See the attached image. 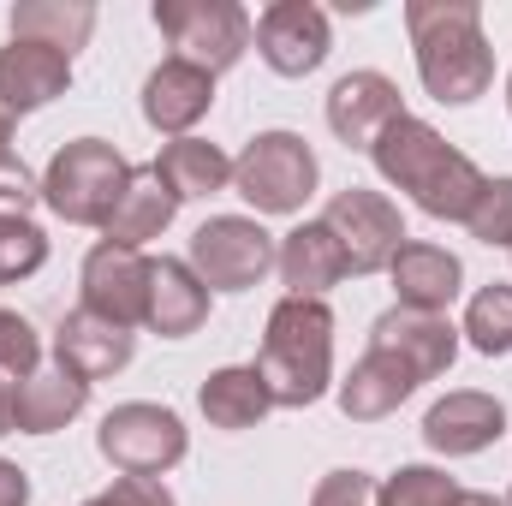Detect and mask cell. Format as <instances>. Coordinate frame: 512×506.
Returning <instances> with one entry per match:
<instances>
[{"mask_svg":"<svg viewBox=\"0 0 512 506\" xmlns=\"http://www.w3.org/2000/svg\"><path fill=\"white\" fill-rule=\"evenodd\" d=\"M36 370H42V334H36V322L0 304V376L24 381V376H36Z\"/></svg>","mask_w":512,"mask_h":506,"instance_id":"4dcf8cb0","label":"cell"},{"mask_svg":"<svg viewBox=\"0 0 512 506\" xmlns=\"http://www.w3.org/2000/svg\"><path fill=\"white\" fill-rule=\"evenodd\" d=\"M256 54L280 78H310L334 54L328 12L316 0H274V6H262V18H256Z\"/></svg>","mask_w":512,"mask_h":506,"instance_id":"30bf717a","label":"cell"},{"mask_svg":"<svg viewBox=\"0 0 512 506\" xmlns=\"http://www.w3.org/2000/svg\"><path fill=\"white\" fill-rule=\"evenodd\" d=\"M191 435L179 423V411L149 405V399H126L102 417L96 429V453L120 471V477H167L185 459Z\"/></svg>","mask_w":512,"mask_h":506,"instance_id":"52a82bcc","label":"cell"},{"mask_svg":"<svg viewBox=\"0 0 512 506\" xmlns=\"http://www.w3.org/2000/svg\"><path fill=\"white\" fill-rule=\"evenodd\" d=\"M274 256H280V245H274V233L262 221H251V215H209L191 233L185 262H191V274L209 292H251L274 268Z\"/></svg>","mask_w":512,"mask_h":506,"instance_id":"ba28073f","label":"cell"},{"mask_svg":"<svg viewBox=\"0 0 512 506\" xmlns=\"http://www.w3.org/2000/svg\"><path fill=\"white\" fill-rule=\"evenodd\" d=\"M322 227L340 239V251H346V268H352V274H382L387 262L399 256V245H405V221H399L393 197L370 191V185H346V191H334V203L322 209Z\"/></svg>","mask_w":512,"mask_h":506,"instance_id":"9c48e42d","label":"cell"},{"mask_svg":"<svg viewBox=\"0 0 512 506\" xmlns=\"http://www.w3.org/2000/svg\"><path fill=\"white\" fill-rule=\"evenodd\" d=\"M84 405H90V381L48 364V370L18 381V435H60Z\"/></svg>","mask_w":512,"mask_h":506,"instance_id":"7402d4cb","label":"cell"},{"mask_svg":"<svg viewBox=\"0 0 512 506\" xmlns=\"http://www.w3.org/2000/svg\"><path fill=\"white\" fill-rule=\"evenodd\" d=\"M507 506H512V495H507Z\"/></svg>","mask_w":512,"mask_h":506,"instance_id":"60d3db41","label":"cell"},{"mask_svg":"<svg viewBox=\"0 0 512 506\" xmlns=\"http://www.w3.org/2000/svg\"><path fill=\"white\" fill-rule=\"evenodd\" d=\"M507 114H512V72H507Z\"/></svg>","mask_w":512,"mask_h":506,"instance_id":"f35d334b","label":"cell"},{"mask_svg":"<svg viewBox=\"0 0 512 506\" xmlns=\"http://www.w3.org/2000/svg\"><path fill=\"white\" fill-rule=\"evenodd\" d=\"M393 120H405V96L387 72H346L334 90H328V131L346 143V149H376Z\"/></svg>","mask_w":512,"mask_h":506,"instance_id":"4fadbf2b","label":"cell"},{"mask_svg":"<svg viewBox=\"0 0 512 506\" xmlns=\"http://www.w3.org/2000/svg\"><path fill=\"white\" fill-rule=\"evenodd\" d=\"M387 274H393L399 310H429V316H447V304L465 286V262L447 245H429V239H405L399 256L387 262Z\"/></svg>","mask_w":512,"mask_h":506,"instance_id":"e0dca14e","label":"cell"},{"mask_svg":"<svg viewBox=\"0 0 512 506\" xmlns=\"http://www.w3.org/2000/svg\"><path fill=\"white\" fill-rule=\"evenodd\" d=\"M274 268H280L286 298H322V292H334V286L352 274V268H346V251H340V239H334L322 221L292 227V233L280 239Z\"/></svg>","mask_w":512,"mask_h":506,"instance_id":"ffe728a7","label":"cell"},{"mask_svg":"<svg viewBox=\"0 0 512 506\" xmlns=\"http://www.w3.org/2000/svg\"><path fill=\"white\" fill-rule=\"evenodd\" d=\"M6 155H12V114L0 108V161H6Z\"/></svg>","mask_w":512,"mask_h":506,"instance_id":"74e56055","label":"cell"},{"mask_svg":"<svg viewBox=\"0 0 512 506\" xmlns=\"http://www.w3.org/2000/svg\"><path fill=\"white\" fill-rule=\"evenodd\" d=\"M0 506H30V471L0 459Z\"/></svg>","mask_w":512,"mask_h":506,"instance_id":"e575fe53","label":"cell"},{"mask_svg":"<svg viewBox=\"0 0 512 506\" xmlns=\"http://www.w3.org/2000/svg\"><path fill=\"white\" fill-rule=\"evenodd\" d=\"M209 322V286L179 256H149V316L143 328L161 340H185Z\"/></svg>","mask_w":512,"mask_h":506,"instance_id":"d6986e66","label":"cell"},{"mask_svg":"<svg viewBox=\"0 0 512 506\" xmlns=\"http://www.w3.org/2000/svg\"><path fill=\"white\" fill-rule=\"evenodd\" d=\"M465 227H471L477 245H501V251H512V173L483 179V191H477Z\"/></svg>","mask_w":512,"mask_h":506,"instance_id":"83f0119b","label":"cell"},{"mask_svg":"<svg viewBox=\"0 0 512 506\" xmlns=\"http://www.w3.org/2000/svg\"><path fill=\"white\" fill-rule=\"evenodd\" d=\"M48 262V233L36 221H0V286L30 280Z\"/></svg>","mask_w":512,"mask_h":506,"instance_id":"f546056e","label":"cell"},{"mask_svg":"<svg viewBox=\"0 0 512 506\" xmlns=\"http://www.w3.org/2000/svg\"><path fill=\"white\" fill-rule=\"evenodd\" d=\"M405 30L417 54V78L435 102L471 108L495 84V48L483 36L477 0H405Z\"/></svg>","mask_w":512,"mask_h":506,"instance_id":"6da1fadb","label":"cell"},{"mask_svg":"<svg viewBox=\"0 0 512 506\" xmlns=\"http://www.w3.org/2000/svg\"><path fill=\"white\" fill-rule=\"evenodd\" d=\"M459 495V483L435 465H399L382 483V506H447Z\"/></svg>","mask_w":512,"mask_h":506,"instance_id":"f1b7e54d","label":"cell"},{"mask_svg":"<svg viewBox=\"0 0 512 506\" xmlns=\"http://www.w3.org/2000/svg\"><path fill=\"white\" fill-rule=\"evenodd\" d=\"M447 506H507V501H495L489 489H459V495H453Z\"/></svg>","mask_w":512,"mask_h":506,"instance_id":"8d00e7d4","label":"cell"},{"mask_svg":"<svg viewBox=\"0 0 512 506\" xmlns=\"http://www.w3.org/2000/svg\"><path fill=\"white\" fill-rule=\"evenodd\" d=\"M131 352H137V340H131V328H120V322H102L96 310H66L60 316V328H54V364L60 370H72L78 381H108L120 376L131 364Z\"/></svg>","mask_w":512,"mask_h":506,"instance_id":"9a60e30c","label":"cell"},{"mask_svg":"<svg viewBox=\"0 0 512 506\" xmlns=\"http://www.w3.org/2000/svg\"><path fill=\"white\" fill-rule=\"evenodd\" d=\"M501 435H507V405L483 387H459V393L435 399L423 417V441L447 459H471V453L495 447Z\"/></svg>","mask_w":512,"mask_h":506,"instance_id":"5bb4252c","label":"cell"},{"mask_svg":"<svg viewBox=\"0 0 512 506\" xmlns=\"http://www.w3.org/2000/svg\"><path fill=\"white\" fill-rule=\"evenodd\" d=\"M149 167L161 173V185H167L179 203H197V197H215V191L233 185V161H227L215 143H203V137H173V143H161V155H155Z\"/></svg>","mask_w":512,"mask_h":506,"instance_id":"cb8c5ba5","label":"cell"},{"mask_svg":"<svg viewBox=\"0 0 512 506\" xmlns=\"http://www.w3.org/2000/svg\"><path fill=\"white\" fill-rule=\"evenodd\" d=\"M6 435H18V387L0 376V441Z\"/></svg>","mask_w":512,"mask_h":506,"instance_id":"d590c367","label":"cell"},{"mask_svg":"<svg viewBox=\"0 0 512 506\" xmlns=\"http://www.w3.org/2000/svg\"><path fill=\"white\" fill-rule=\"evenodd\" d=\"M370 352H387L393 364H405L411 381L423 387V381L447 376L453 370V358H459V328L447 322V316H429V310H382L376 322H370Z\"/></svg>","mask_w":512,"mask_h":506,"instance_id":"8fae6325","label":"cell"},{"mask_svg":"<svg viewBox=\"0 0 512 506\" xmlns=\"http://www.w3.org/2000/svg\"><path fill=\"white\" fill-rule=\"evenodd\" d=\"M84 506H108V501H102V495H96V501H84Z\"/></svg>","mask_w":512,"mask_h":506,"instance_id":"ab89813d","label":"cell"},{"mask_svg":"<svg viewBox=\"0 0 512 506\" xmlns=\"http://www.w3.org/2000/svg\"><path fill=\"white\" fill-rule=\"evenodd\" d=\"M310 506H382V483L370 471H328L316 483Z\"/></svg>","mask_w":512,"mask_h":506,"instance_id":"d6a6232c","label":"cell"},{"mask_svg":"<svg viewBox=\"0 0 512 506\" xmlns=\"http://www.w3.org/2000/svg\"><path fill=\"white\" fill-rule=\"evenodd\" d=\"M483 358H507L512 352V286L507 280H489L477 298H471V310H465V328H459Z\"/></svg>","mask_w":512,"mask_h":506,"instance_id":"4316f807","label":"cell"},{"mask_svg":"<svg viewBox=\"0 0 512 506\" xmlns=\"http://www.w3.org/2000/svg\"><path fill=\"white\" fill-rule=\"evenodd\" d=\"M96 30V6L90 0H18L12 6V42H42L54 54H78Z\"/></svg>","mask_w":512,"mask_h":506,"instance_id":"d4e9b609","label":"cell"},{"mask_svg":"<svg viewBox=\"0 0 512 506\" xmlns=\"http://www.w3.org/2000/svg\"><path fill=\"white\" fill-rule=\"evenodd\" d=\"M102 501H108V506H179L173 495H167V483H161V477H120Z\"/></svg>","mask_w":512,"mask_h":506,"instance_id":"836d02e7","label":"cell"},{"mask_svg":"<svg viewBox=\"0 0 512 506\" xmlns=\"http://www.w3.org/2000/svg\"><path fill=\"white\" fill-rule=\"evenodd\" d=\"M411 393H417V381H411L405 364H393L387 352H364V358L352 364V376L340 381V411H346L352 423H382V417H393Z\"/></svg>","mask_w":512,"mask_h":506,"instance_id":"603a6c76","label":"cell"},{"mask_svg":"<svg viewBox=\"0 0 512 506\" xmlns=\"http://www.w3.org/2000/svg\"><path fill=\"white\" fill-rule=\"evenodd\" d=\"M66 90H72V60L66 54H54L42 42H6L0 48V108L12 120L48 108Z\"/></svg>","mask_w":512,"mask_h":506,"instance_id":"ac0fdd59","label":"cell"},{"mask_svg":"<svg viewBox=\"0 0 512 506\" xmlns=\"http://www.w3.org/2000/svg\"><path fill=\"white\" fill-rule=\"evenodd\" d=\"M78 286H84V310H96L102 322H120V328H143L149 316V256L126 251V245H96L78 268Z\"/></svg>","mask_w":512,"mask_h":506,"instance_id":"7c38bea8","label":"cell"},{"mask_svg":"<svg viewBox=\"0 0 512 506\" xmlns=\"http://www.w3.org/2000/svg\"><path fill=\"white\" fill-rule=\"evenodd\" d=\"M36 203H42V179H30V167L6 155L0 161V221H30Z\"/></svg>","mask_w":512,"mask_h":506,"instance_id":"1f68e13d","label":"cell"},{"mask_svg":"<svg viewBox=\"0 0 512 506\" xmlns=\"http://www.w3.org/2000/svg\"><path fill=\"white\" fill-rule=\"evenodd\" d=\"M197 405H203V417H209L215 429H227V435L256 429V423L274 411V399H268V387L256 376V364H227V370H215V376L197 387Z\"/></svg>","mask_w":512,"mask_h":506,"instance_id":"484cf974","label":"cell"},{"mask_svg":"<svg viewBox=\"0 0 512 506\" xmlns=\"http://www.w3.org/2000/svg\"><path fill=\"white\" fill-rule=\"evenodd\" d=\"M215 108V72L191 66V60H161L143 78V120L167 137H191V126Z\"/></svg>","mask_w":512,"mask_h":506,"instance_id":"2e32d148","label":"cell"},{"mask_svg":"<svg viewBox=\"0 0 512 506\" xmlns=\"http://www.w3.org/2000/svg\"><path fill=\"white\" fill-rule=\"evenodd\" d=\"M316 179H322L316 149L298 131H256L233 161V191L256 215H298L310 203Z\"/></svg>","mask_w":512,"mask_h":506,"instance_id":"5b68a950","label":"cell"},{"mask_svg":"<svg viewBox=\"0 0 512 506\" xmlns=\"http://www.w3.org/2000/svg\"><path fill=\"white\" fill-rule=\"evenodd\" d=\"M155 30L173 42V60H191L215 78L245 60L256 36L239 0H155Z\"/></svg>","mask_w":512,"mask_h":506,"instance_id":"8992f818","label":"cell"},{"mask_svg":"<svg viewBox=\"0 0 512 506\" xmlns=\"http://www.w3.org/2000/svg\"><path fill=\"white\" fill-rule=\"evenodd\" d=\"M370 161H376V173L387 185L405 191L429 221H465L477 191H483V179H489V173H477V161L465 149H453L429 120H411V114L393 120L376 137Z\"/></svg>","mask_w":512,"mask_h":506,"instance_id":"7a4b0ae2","label":"cell"},{"mask_svg":"<svg viewBox=\"0 0 512 506\" xmlns=\"http://www.w3.org/2000/svg\"><path fill=\"white\" fill-rule=\"evenodd\" d=\"M256 376L286 411L316 405L334 387V310L322 298H280L256 346Z\"/></svg>","mask_w":512,"mask_h":506,"instance_id":"3957f363","label":"cell"},{"mask_svg":"<svg viewBox=\"0 0 512 506\" xmlns=\"http://www.w3.org/2000/svg\"><path fill=\"white\" fill-rule=\"evenodd\" d=\"M173 215H179V197L161 185V173L155 167H131V179H126V191H120V203H114V215H108V227H102V239L126 245V251H143L149 239H161L173 227Z\"/></svg>","mask_w":512,"mask_h":506,"instance_id":"44dd1931","label":"cell"},{"mask_svg":"<svg viewBox=\"0 0 512 506\" xmlns=\"http://www.w3.org/2000/svg\"><path fill=\"white\" fill-rule=\"evenodd\" d=\"M126 179H131V161L108 137H72L42 167V203L72 227H108Z\"/></svg>","mask_w":512,"mask_h":506,"instance_id":"277c9868","label":"cell"}]
</instances>
